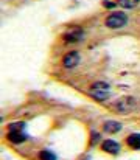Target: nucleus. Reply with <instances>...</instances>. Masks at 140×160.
Instances as JSON below:
<instances>
[{"instance_id": "0eeeda50", "label": "nucleus", "mask_w": 140, "mask_h": 160, "mask_svg": "<svg viewBox=\"0 0 140 160\" xmlns=\"http://www.w3.org/2000/svg\"><path fill=\"white\" fill-rule=\"evenodd\" d=\"M103 131L107 132V134H115V132H120V131H122V124H120L118 121L111 120V121H106V123H104Z\"/></svg>"}, {"instance_id": "39448f33", "label": "nucleus", "mask_w": 140, "mask_h": 160, "mask_svg": "<svg viewBox=\"0 0 140 160\" xmlns=\"http://www.w3.org/2000/svg\"><path fill=\"white\" fill-rule=\"evenodd\" d=\"M64 67L65 68H73L80 64V53L78 52H70L69 54L64 56Z\"/></svg>"}, {"instance_id": "1a4fd4ad", "label": "nucleus", "mask_w": 140, "mask_h": 160, "mask_svg": "<svg viewBox=\"0 0 140 160\" xmlns=\"http://www.w3.org/2000/svg\"><path fill=\"white\" fill-rule=\"evenodd\" d=\"M126 143L132 148V149H140V134H131L126 140Z\"/></svg>"}, {"instance_id": "9b49d317", "label": "nucleus", "mask_w": 140, "mask_h": 160, "mask_svg": "<svg viewBox=\"0 0 140 160\" xmlns=\"http://www.w3.org/2000/svg\"><path fill=\"white\" fill-rule=\"evenodd\" d=\"M25 128V123L23 121H19V123H11L9 126H8V129L9 131H16V132H22V129Z\"/></svg>"}, {"instance_id": "f8f14e48", "label": "nucleus", "mask_w": 140, "mask_h": 160, "mask_svg": "<svg viewBox=\"0 0 140 160\" xmlns=\"http://www.w3.org/2000/svg\"><path fill=\"white\" fill-rule=\"evenodd\" d=\"M109 89V84L107 82H101V81H96L92 84V90H107Z\"/></svg>"}, {"instance_id": "6e6552de", "label": "nucleus", "mask_w": 140, "mask_h": 160, "mask_svg": "<svg viewBox=\"0 0 140 160\" xmlns=\"http://www.w3.org/2000/svg\"><path fill=\"white\" fill-rule=\"evenodd\" d=\"M91 97L93 100H96V101H106L109 98V92L107 90H92Z\"/></svg>"}, {"instance_id": "4468645a", "label": "nucleus", "mask_w": 140, "mask_h": 160, "mask_svg": "<svg viewBox=\"0 0 140 160\" xmlns=\"http://www.w3.org/2000/svg\"><path fill=\"white\" fill-rule=\"evenodd\" d=\"M103 5H104V8H107V9L115 8V2H111V0H103Z\"/></svg>"}, {"instance_id": "7ed1b4c3", "label": "nucleus", "mask_w": 140, "mask_h": 160, "mask_svg": "<svg viewBox=\"0 0 140 160\" xmlns=\"http://www.w3.org/2000/svg\"><path fill=\"white\" fill-rule=\"evenodd\" d=\"M83 38H84L83 28H70L64 34V41L65 42H80Z\"/></svg>"}, {"instance_id": "ddd939ff", "label": "nucleus", "mask_w": 140, "mask_h": 160, "mask_svg": "<svg viewBox=\"0 0 140 160\" xmlns=\"http://www.w3.org/2000/svg\"><path fill=\"white\" fill-rule=\"evenodd\" d=\"M39 159L41 160H56V156L51 152V151H42L39 154Z\"/></svg>"}, {"instance_id": "f03ea898", "label": "nucleus", "mask_w": 140, "mask_h": 160, "mask_svg": "<svg viewBox=\"0 0 140 160\" xmlns=\"http://www.w3.org/2000/svg\"><path fill=\"white\" fill-rule=\"evenodd\" d=\"M128 23V16L123 12V11H114L112 14H109L106 17V27L107 28H122Z\"/></svg>"}, {"instance_id": "9d476101", "label": "nucleus", "mask_w": 140, "mask_h": 160, "mask_svg": "<svg viewBox=\"0 0 140 160\" xmlns=\"http://www.w3.org/2000/svg\"><path fill=\"white\" fill-rule=\"evenodd\" d=\"M122 8H125V9H132V8H136L137 5L140 3V0H118L117 2Z\"/></svg>"}, {"instance_id": "20e7f679", "label": "nucleus", "mask_w": 140, "mask_h": 160, "mask_svg": "<svg viewBox=\"0 0 140 160\" xmlns=\"http://www.w3.org/2000/svg\"><path fill=\"white\" fill-rule=\"evenodd\" d=\"M101 149L104 152H109V154H118L120 152V143L115 142V140H104L101 143Z\"/></svg>"}, {"instance_id": "423d86ee", "label": "nucleus", "mask_w": 140, "mask_h": 160, "mask_svg": "<svg viewBox=\"0 0 140 160\" xmlns=\"http://www.w3.org/2000/svg\"><path fill=\"white\" fill-rule=\"evenodd\" d=\"M28 137L23 134V132H16V131H9V134H8V140L11 142V143H14V145H20V143H23L25 140H27Z\"/></svg>"}, {"instance_id": "f257e3e1", "label": "nucleus", "mask_w": 140, "mask_h": 160, "mask_svg": "<svg viewBox=\"0 0 140 160\" xmlns=\"http://www.w3.org/2000/svg\"><path fill=\"white\" fill-rule=\"evenodd\" d=\"M137 106V100L132 98V97H122L118 100L114 101L112 104V109L117 112V113H129L132 112Z\"/></svg>"}]
</instances>
